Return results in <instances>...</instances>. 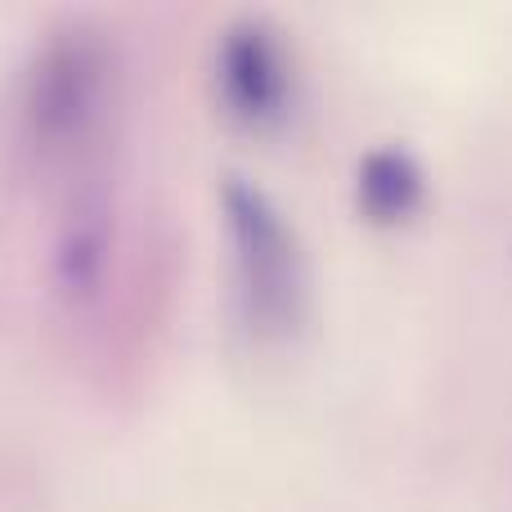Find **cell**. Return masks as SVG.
Listing matches in <instances>:
<instances>
[{
  "label": "cell",
  "instance_id": "obj_1",
  "mask_svg": "<svg viewBox=\"0 0 512 512\" xmlns=\"http://www.w3.org/2000/svg\"><path fill=\"white\" fill-rule=\"evenodd\" d=\"M113 108V59L99 32L72 23L41 45L23 86L27 140L45 162H72L99 140Z\"/></svg>",
  "mask_w": 512,
  "mask_h": 512
},
{
  "label": "cell",
  "instance_id": "obj_2",
  "mask_svg": "<svg viewBox=\"0 0 512 512\" xmlns=\"http://www.w3.org/2000/svg\"><path fill=\"white\" fill-rule=\"evenodd\" d=\"M225 234L234 248V279H239L243 315L256 333H288L301 315V252L283 212L252 189L248 180L230 176L221 189Z\"/></svg>",
  "mask_w": 512,
  "mask_h": 512
},
{
  "label": "cell",
  "instance_id": "obj_3",
  "mask_svg": "<svg viewBox=\"0 0 512 512\" xmlns=\"http://www.w3.org/2000/svg\"><path fill=\"white\" fill-rule=\"evenodd\" d=\"M216 90L239 122L265 126L283 117L292 95V68L279 36L265 23H234L216 45Z\"/></svg>",
  "mask_w": 512,
  "mask_h": 512
},
{
  "label": "cell",
  "instance_id": "obj_4",
  "mask_svg": "<svg viewBox=\"0 0 512 512\" xmlns=\"http://www.w3.org/2000/svg\"><path fill=\"white\" fill-rule=\"evenodd\" d=\"M423 203V171L400 149H378L360 162V207L373 221H405Z\"/></svg>",
  "mask_w": 512,
  "mask_h": 512
}]
</instances>
